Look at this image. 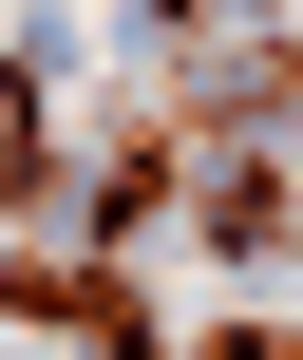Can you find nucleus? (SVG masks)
Listing matches in <instances>:
<instances>
[{
	"label": "nucleus",
	"instance_id": "nucleus-1",
	"mask_svg": "<svg viewBox=\"0 0 303 360\" xmlns=\"http://www.w3.org/2000/svg\"><path fill=\"white\" fill-rule=\"evenodd\" d=\"M0 323H76L95 360H171V342H152V304H133L114 266H0Z\"/></svg>",
	"mask_w": 303,
	"mask_h": 360
},
{
	"label": "nucleus",
	"instance_id": "nucleus-2",
	"mask_svg": "<svg viewBox=\"0 0 303 360\" xmlns=\"http://www.w3.org/2000/svg\"><path fill=\"white\" fill-rule=\"evenodd\" d=\"M0 190H19V209L57 190V152H38V76H0Z\"/></svg>",
	"mask_w": 303,
	"mask_h": 360
}]
</instances>
